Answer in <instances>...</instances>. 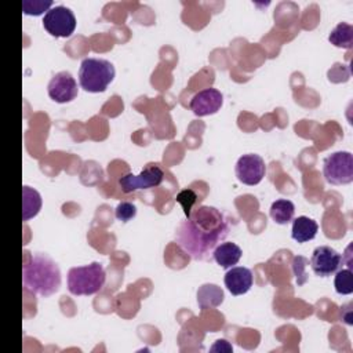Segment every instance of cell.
Instances as JSON below:
<instances>
[{
    "instance_id": "obj_1",
    "label": "cell",
    "mask_w": 353,
    "mask_h": 353,
    "mask_svg": "<svg viewBox=\"0 0 353 353\" xmlns=\"http://www.w3.org/2000/svg\"><path fill=\"white\" fill-rule=\"evenodd\" d=\"M229 234L225 215L215 207L201 205L192 210L175 233L178 245L196 261L208 259L215 247Z\"/></svg>"
},
{
    "instance_id": "obj_2",
    "label": "cell",
    "mask_w": 353,
    "mask_h": 353,
    "mask_svg": "<svg viewBox=\"0 0 353 353\" xmlns=\"http://www.w3.org/2000/svg\"><path fill=\"white\" fill-rule=\"evenodd\" d=\"M22 284L30 294L50 296L61 287V270L44 254L29 255V259L22 268Z\"/></svg>"
},
{
    "instance_id": "obj_3",
    "label": "cell",
    "mask_w": 353,
    "mask_h": 353,
    "mask_svg": "<svg viewBox=\"0 0 353 353\" xmlns=\"http://www.w3.org/2000/svg\"><path fill=\"white\" fill-rule=\"evenodd\" d=\"M114 79V66L102 58H85L80 63L79 83L88 92H103Z\"/></svg>"
},
{
    "instance_id": "obj_4",
    "label": "cell",
    "mask_w": 353,
    "mask_h": 353,
    "mask_svg": "<svg viewBox=\"0 0 353 353\" xmlns=\"http://www.w3.org/2000/svg\"><path fill=\"white\" fill-rule=\"evenodd\" d=\"M105 269L99 262L76 266L68 272V288L73 295H92L105 284Z\"/></svg>"
},
{
    "instance_id": "obj_5",
    "label": "cell",
    "mask_w": 353,
    "mask_h": 353,
    "mask_svg": "<svg viewBox=\"0 0 353 353\" xmlns=\"http://www.w3.org/2000/svg\"><path fill=\"white\" fill-rule=\"evenodd\" d=\"M323 175L331 185H347L353 181V156L350 152H335L324 159Z\"/></svg>"
},
{
    "instance_id": "obj_6",
    "label": "cell",
    "mask_w": 353,
    "mask_h": 353,
    "mask_svg": "<svg viewBox=\"0 0 353 353\" xmlns=\"http://www.w3.org/2000/svg\"><path fill=\"white\" fill-rule=\"evenodd\" d=\"M43 26L54 37H69L76 29V17L70 8L55 6L46 12Z\"/></svg>"
},
{
    "instance_id": "obj_7",
    "label": "cell",
    "mask_w": 353,
    "mask_h": 353,
    "mask_svg": "<svg viewBox=\"0 0 353 353\" xmlns=\"http://www.w3.org/2000/svg\"><path fill=\"white\" fill-rule=\"evenodd\" d=\"M164 172L159 164L150 163L148 164L138 175L131 172L125 174L119 179V186L123 193H131L138 189H149L156 188L163 182Z\"/></svg>"
},
{
    "instance_id": "obj_8",
    "label": "cell",
    "mask_w": 353,
    "mask_h": 353,
    "mask_svg": "<svg viewBox=\"0 0 353 353\" xmlns=\"http://www.w3.org/2000/svg\"><path fill=\"white\" fill-rule=\"evenodd\" d=\"M266 174V165L259 154H243L236 163L237 179L248 186L258 185Z\"/></svg>"
},
{
    "instance_id": "obj_9",
    "label": "cell",
    "mask_w": 353,
    "mask_h": 353,
    "mask_svg": "<svg viewBox=\"0 0 353 353\" xmlns=\"http://www.w3.org/2000/svg\"><path fill=\"white\" fill-rule=\"evenodd\" d=\"M342 261L343 259L338 251L328 245H320L314 248L312 254L310 266L314 274L320 277H328L341 269Z\"/></svg>"
},
{
    "instance_id": "obj_10",
    "label": "cell",
    "mask_w": 353,
    "mask_h": 353,
    "mask_svg": "<svg viewBox=\"0 0 353 353\" xmlns=\"http://www.w3.org/2000/svg\"><path fill=\"white\" fill-rule=\"evenodd\" d=\"M47 91L52 101L58 103H66L77 97L79 88L74 77L69 72H59L51 77L47 85Z\"/></svg>"
},
{
    "instance_id": "obj_11",
    "label": "cell",
    "mask_w": 353,
    "mask_h": 353,
    "mask_svg": "<svg viewBox=\"0 0 353 353\" xmlns=\"http://www.w3.org/2000/svg\"><path fill=\"white\" fill-rule=\"evenodd\" d=\"M223 103V95L216 88H204L193 95L190 99L189 108L190 110L199 116H208L216 113Z\"/></svg>"
},
{
    "instance_id": "obj_12",
    "label": "cell",
    "mask_w": 353,
    "mask_h": 353,
    "mask_svg": "<svg viewBox=\"0 0 353 353\" xmlns=\"http://www.w3.org/2000/svg\"><path fill=\"white\" fill-rule=\"evenodd\" d=\"M225 285L232 295H243L252 287V273L243 266H232L225 274Z\"/></svg>"
},
{
    "instance_id": "obj_13",
    "label": "cell",
    "mask_w": 353,
    "mask_h": 353,
    "mask_svg": "<svg viewBox=\"0 0 353 353\" xmlns=\"http://www.w3.org/2000/svg\"><path fill=\"white\" fill-rule=\"evenodd\" d=\"M241 254H243V251L237 244L228 241V243L218 244L212 252V256L219 266L229 269V268L237 265V262L241 258Z\"/></svg>"
},
{
    "instance_id": "obj_14",
    "label": "cell",
    "mask_w": 353,
    "mask_h": 353,
    "mask_svg": "<svg viewBox=\"0 0 353 353\" xmlns=\"http://www.w3.org/2000/svg\"><path fill=\"white\" fill-rule=\"evenodd\" d=\"M317 230H319L317 222L309 216L302 215L292 221L291 237L298 243H306L316 237Z\"/></svg>"
},
{
    "instance_id": "obj_15",
    "label": "cell",
    "mask_w": 353,
    "mask_h": 353,
    "mask_svg": "<svg viewBox=\"0 0 353 353\" xmlns=\"http://www.w3.org/2000/svg\"><path fill=\"white\" fill-rule=\"evenodd\" d=\"M223 298V291L216 284H203L197 291V303L201 310L218 307Z\"/></svg>"
},
{
    "instance_id": "obj_16",
    "label": "cell",
    "mask_w": 353,
    "mask_h": 353,
    "mask_svg": "<svg viewBox=\"0 0 353 353\" xmlns=\"http://www.w3.org/2000/svg\"><path fill=\"white\" fill-rule=\"evenodd\" d=\"M41 208V196L30 186L22 188V221L26 222L36 216Z\"/></svg>"
},
{
    "instance_id": "obj_17",
    "label": "cell",
    "mask_w": 353,
    "mask_h": 353,
    "mask_svg": "<svg viewBox=\"0 0 353 353\" xmlns=\"http://www.w3.org/2000/svg\"><path fill=\"white\" fill-rule=\"evenodd\" d=\"M269 214H270V218L276 223L285 225L292 221L294 214H295V205L292 201H290L287 199H279L272 203Z\"/></svg>"
},
{
    "instance_id": "obj_18",
    "label": "cell",
    "mask_w": 353,
    "mask_h": 353,
    "mask_svg": "<svg viewBox=\"0 0 353 353\" xmlns=\"http://www.w3.org/2000/svg\"><path fill=\"white\" fill-rule=\"evenodd\" d=\"M328 40L335 47L352 48L353 46V26L346 22L338 23L330 33Z\"/></svg>"
},
{
    "instance_id": "obj_19",
    "label": "cell",
    "mask_w": 353,
    "mask_h": 353,
    "mask_svg": "<svg viewBox=\"0 0 353 353\" xmlns=\"http://www.w3.org/2000/svg\"><path fill=\"white\" fill-rule=\"evenodd\" d=\"M335 291L341 295H349L353 292V274L350 269H341L336 272L334 280Z\"/></svg>"
},
{
    "instance_id": "obj_20",
    "label": "cell",
    "mask_w": 353,
    "mask_h": 353,
    "mask_svg": "<svg viewBox=\"0 0 353 353\" xmlns=\"http://www.w3.org/2000/svg\"><path fill=\"white\" fill-rule=\"evenodd\" d=\"M52 1H43V0H23L22 1V11L26 15H40L44 11H48L50 7L52 8Z\"/></svg>"
},
{
    "instance_id": "obj_21",
    "label": "cell",
    "mask_w": 353,
    "mask_h": 353,
    "mask_svg": "<svg viewBox=\"0 0 353 353\" xmlns=\"http://www.w3.org/2000/svg\"><path fill=\"white\" fill-rule=\"evenodd\" d=\"M309 266V259L302 256V255H296L292 259V272L294 276L296 279V284L298 285H303L307 281V273H306V268Z\"/></svg>"
},
{
    "instance_id": "obj_22",
    "label": "cell",
    "mask_w": 353,
    "mask_h": 353,
    "mask_svg": "<svg viewBox=\"0 0 353 353\" xmlns=\"http://www.w3.org/2000/svg\"><path fill=\"white\" fill-rule=\"evenodd\" d=\"M175 200L182 205L183 212H185V216L188 218V216L190 215V212H192L193 205H194L196 201H197V194H196L194 190H192V189L188 188V189L181 190V192L176 194Z\"/></svg>"
},
{
    "instance_id": "obj_23",
    "label": "cell",
    "mask_w": 353,
    "mask_h": 353,
    "mask_svg": "<svg viewBox=\"0 0 353 353\" xmlns=\"http://www.w3.org/2000/svg\"><path fill=\"white\" fill-rule=\"evenodd\" d=\"M114 215L119 221L121 222H128L130 219H132L137 215V207L132 203L128 201H121L114 211Z\"/></svg>"
}]
</instances>
